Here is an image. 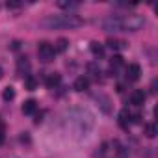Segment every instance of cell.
I'll return each instance as SVG.
<instances>
[{
	"instance_id": "cell-13",
	"label": "cell",
	"mask_w": 158,
	"mask_h": 158,
	"mask_svg": "<svg viewBox=\"0 0 158 158\" xmlns=\"http://www.w3.org/2000/svg\"><path fill=\"white\" fill-rule=\"evenodd\" d=\"M114 151H115L117 158H127V156H128V151H127L119 141H114Z\"/></svg>"
},
{
	"instance_id": "cell-3",
	"label": "cell",
	"mask_w": 158,
	"mask_h": 158,
	"mask_svg": "<svg viewBox=\"0 0 158 158\" xmlns=\"http://www.w3.org/2000/svg\"><path fill=\"white\" fill-rule=\"evenodd\" d=\"M54 56H56V50H54V47H52L50 43H47V41L39 43V47H37V58H39L41 61L48 63V61L54 60Z\"/></svg>"
},
{
	"instance_id": "cell-17",
	"label": "cell",
	"mask_w": 158,
	"mask_h": 158,
	"mask_svg": "<svg viewBox=\"0 0 158 158\" xmlns=\"http://www.w3.org/2000/svg\"><path fill=\"white\" fill-rule=\"evenodd\" d=\"M24 86H26V89H35V86H37V80H35V78L32 76V74H28L26 78H24Z\"/></svg>"
},
{
	"instance_id": "cell-1",
	"label": "cell",
	"mask_w": 158,
	"mask_h": 158,
	"mask_svg": "<svg viewBox=\"0 0 158 158\" xmlns=\"http://www.w3.org/2000/svg\"><path fill=\"white\" fill-rule=\"evenodd\" d=\"M104 32H138L145 26V17L138 13L130 15H112L101 23Z\"/></svg>"
},
{
	"instance_id": "cell-24",
	"label": "cell",
	"mask_w": 158,
	"mask_h": 158,
	"mask_svg": "<svg viewBox=\"0 0 158 158\" xmlns=\"http://www.w3.org/2000/svg\"><path fill=\"white\" fill-rule=\"evenodd\" d=\"M4 76V71H2V67H0V78H2Z\"/></svg>"
},
{
	"instance_id": "cell-12",
	"label": "cell",
	"mask_w": 158,
	"mask_h": 158,
	"mask_svg": "<svg viewBox=\"0 0 158 158\" xmlns=\"http://www.w3.org/2000/svg\"><path fill=\"white\" fill-rule=\"evenodd\" d=\"M121 65H123V56H112V60H110V69H112L114 74H115V71H117Z\"/></svg>"
},
{
	"instance_id": "cell-6",
	"label": "cell",
	"mask_w": 158,
	"mask_h": 158,
	"mask_svg": "<svg viewBox=\"0 0 158 158\" xmlns=\"http://www.w3.org/2000/svg\"><path fill=\"white\" fill-rule=\"evenodd\" d=\"M28 71H30V61H28L26 58H19V60H17V73L26 78V76H28Z\"/></svg>"
},
{
	"instance_id": "cell-23",
	"label": "cell",
	"mask_w": 158,
	"mask_h": 158,
	"mask_svg": "<svg viewBox=\"0 0 158 158\" xmlns=\"http://www.w3.org/2000/svg\"><path fill=\"white\" fill-rule=\"evenodd\" d=\"M151 91L156 93V80H152V84H151Z\"/></svg>"
},
{
	"instance_id": "cell-19",
	"label": "cell",
	"mask_w": 158,
	"mask_h": 158,
	"mask_svg": "<svg viewBox=\"0 0 158 158\" xmlns=\"http://www.w3.org/2000/svg\"><path fill=\"white\" fill-rule=\"evenodd\" d=\"M2 99L6 101V102H10V101H13L15 99V89L10 86V88H6L4 89V93H2Z\"/></svg>"
},
{
	"instance_id": "cell-20",
	"label": "cell",
	"mask_w": 158,
	"mask_h": 158,
	"mask_svg": "<svg viewBox=\"0 0 158 158\" xmlns=\"http://www.w3.org/2000/svg\"><path fill=\"white\" fill-rule=\"evenodd\" d=\"M58 8H61V10H76L78 4H76V2H67V0H60V2H58Z\"/></svg>"
},
{
	"instance_id": "cell-9",
	"label": "cell",
	"mask_w": 158,
	"mask_h": 158,
	"mask_svg": "<svg viewBox=\"0 0 158 158\" xmlns=\"http://www.w3.org/2000/svg\"><path fill=\"white\" fill-rule=\"evenodd\" d=\"M89 88V78L88 76H78L74 80V89L76 91H86Z\"/></svg>"
},
{
	"instance_id": "cell-15",
	"label": "cell",
	"mask_w": 158,
	"mask_h": 158,
	"mask_svg": "<svg viewBox=\"0 0 158 158\" xmlns=\"http://www.w3.org/2000/svg\"><path fill=\"white\" fill-rule=\"evenodd\" d=\"M143 134H145L147 138H154V136H156V125H154V123L145 125V127H143Z\"/></svg>"
},
{
	"instance_id": "cell-18",
	"label": "cell",
	"mask_w": 158,
	"mask_h": 158,
	"mask_svg": "<svg viewBox=\"0 0 158 158\" xmlns=\"http://www.w3.org/2000/svg\"><path fill=\"white\" fill-rule=\"evenodd\" d=\"M67 45H69V43H67V39L60 37V39L56 41V47H54V50H56V52H65V50H67Z\"/></svg>"
},
{
	"instance_id": "cell-8",
	"label": "cell",
	"mask_w": 158,
	"mask_h": 158,
	"mask_svg": "<svg viewBox=\"0 0 158 158\" xmlns=\"http://www.w3.org/2000/svg\"><path fill=\"white\" fill-rule=\"evenodd\" d=\"M60 82H61V74H60V73H50L45 84H47V88H48V89H54V88H58V86H60Z\"/></svg>"
},
{
	"instance_id": "cell-7",
	"label": "cell",
	"mask_w": 158,
	"mask_h": 158,
	"mask_svg": "<svg viewBox=\"0 0 158 158\" xmlns=\"http://www.w3.org/2000/svg\"><path fill=\"white\" fill-rule=\"evenodd\" d=\"M117 117H119V125H121L123 128H128V125L132 123V114H130L127 108H123V110L119 112V115H117Z\"/></svg>"
},
{
	"instance_id": "cell-21",
	"label": "cell",
	"mask_w": 158,
	"mask_h": 158,
	"mask_svg": "<svg viewBox=\"0 0 158 158\" xmlns=\"http://www.w3.org/2000/svg\"><path fill=\"white\" fill-rule=\"evenodd\" d=\"M6 8H8V10H19V8H21V2H17V0H8V2H6Z\"/></svg>"
},
{
	"instance_id": "cell-10",
	"label": "cell",
	"mask_w": 158,
	"mask_h": 158,
	"mask_svg": "<svg viewBox=\"0 0 158 158\" xmlns=\"http://www.w3.org/2000/svg\"><path fill=\"white\" fill-rule=\"evenodd\" d=\"M106 45H108L112 50H125V48H127V43H125V41H121V39H114V37H110V39L106 41Z\"/></svg>"
},
{
	"instance_id": "cell-14",
	"label": "cell",
	"mask_w": 158,
	"mask_h": 158,
	"mask_svg": "<svg viewBox=\"0 0 158 158\" xmlns=\"http://www.w3.org/2000/svg\"><path fill=\"white\" fill-rule=\"evenodd\" d=\"M91 52H93L95 56H99V58H102V56H104V47H102L101 43H97V41H93V43H91Z\"/></svg>"
},
{
	"instance_id": "cell-4",
	"label": "cell",
	"mask_w": 158,
	"mask_h": 158,
	"mask_svg": "<svg viewBox=\"0 0 158 158\" xmlns=\"http://www.w3.org/2000/svg\"><path fill=\"white\" fill-rule=\"evenodd\" d=\"M125 74H127V80H128V82H136V80H139L141 67H139L138 63H130V65L125 69Z\"/></svg>"
},
{
	"instance_id": "cell-5",
	"label": "cell",
	"mask_w": 158,
	"mask_h": 158,
	"mask_svg": "<svg viewBox=\"0 0 158 158\" xmlns=\"http://www.w3.org/2000/svg\"><path fill=\"white\" fill-rule=\"evenodd\" d=\"M145 91L143 89H134L132 93H130V104H134V106H141L143 102H145Z\"/></svg>"
},
{
	"instance_id": "cell-2",
	"label": "cell",
	"mask_w": 158,
	"mask_h": 158,
	"mask_svg": "<svg viewBox=\"0 0 158 158\" xmlns=\"http://www.w3.org/2000/svg\"><path fill=\"white\" fill-rule=\"evenodd\" d=\"M84 21L78 17V15H73V13H67V15H47L39 21V26L45 28V30H61V28H78L82 26Z\"/></svg>"
},
{
	"instance_id": "cell-11",
	"label": "cell",
	"mask_w": 158,
	"mask_h": 158,
	"mask_svg": "<svg viewBox=\"0 0 158 158\" xmlns=\"http://www.w3.org/2000/svg\"><path fill=\"white\" fill-rule=\"evenodd\" d=\"M35 110H37V102H35L34 99H28V101L23 104V114H24V115H32Z\"/></svg>"
},
{
	"instance_id": "cell-22",
	"label": "cell",
	"mask_w": 158,
	"mask_h": 158,
	"mask_svg": "<svg viewBox=\"0 0 158 158\" xmlns=\"http://www.w3.org/2000/svg\"><path fill=\"white\" fill-rule=\"evenodd\" d=\"M4 134H6V125H4L2 117H0V143H4Z\"/></svg>"
},
{
	"instance_id": "cell-16",
	"label": "cell",
	"mask_w": 158,
	"mask_h": 158,
	"mask_svg": "<svg viewBox=\"0 0 158 158\" xmlns=\"http://www.w3.org/2000/svg\"><path fill=\"white\" fill-rule=\"evenodd\" d=\"M88 71H89V73L97 78V80L101 78V74H102V71H101V67H99L97 63H89V65H88Z\"/></svg>"
}]
</instances>
